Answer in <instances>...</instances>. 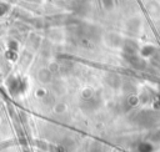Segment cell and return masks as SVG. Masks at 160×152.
Masks as SVG:
<instances>
[{
	"mask_svg": "<svg viewBox=\"0 0 160 152\" xmlns=\"http://www.w3.org/2000/svg\"><path fill=\"white\" fill-rule=\"evenodd\" d=\"M8 5L6 4H4V2H0V16H2L6 11H8Z\"/></svg>",
	"mask_w": 160,
	"mask_h": 152,
	"instance_id": "obj_1",
	"label": "cell"
}]
</instances>
